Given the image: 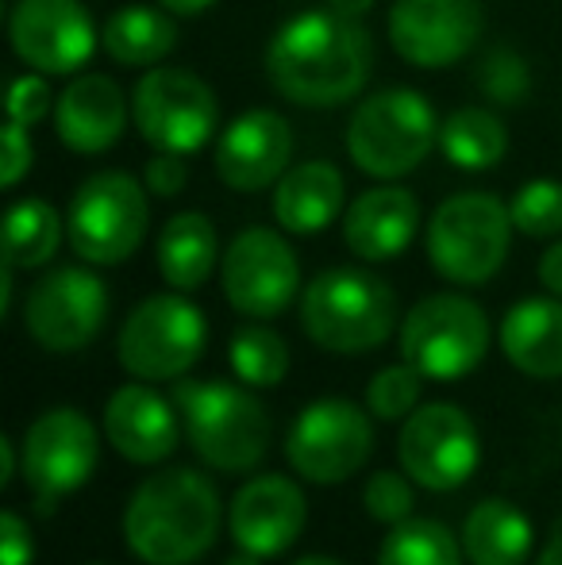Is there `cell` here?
Here are the masks:
<instances>
[{
	"label": "cell",
	"instance_id": "cell-37",
	"mask_svg": "<svg viewBox=\"0 0 562 565\" xmlns=\"http://www.w3.org/2000/svg\"><path fill=\"white\" fill-rule=\"evenodd\" d=\"M142 185H147L150 196L158 201H170L181 189L189 185V162L185 154H173V150H155L147 166H142Z\"/></svg>",
	"mask_w": 562,
	"mask_h": 565
},
{
	"label": "cell",
	"instance_id": "cell-38",
	"mask_svg": "<svg viewBox=\"0 0 562 565\" xmlns=\"http://www.w3.org/2000/svg\"><path fill=\"white\" fill-rule=\"evenodd\" d=\"M35 162V147H31V131L15 119H8L4 127V158H0V181L4 189H15L23 181V173Z\"/></svg>",
	"mask_w": 562,
	"mask_h": 565
},
{
	"label": "cell",
	"instance_id": "cell-6",
	"mask_svg": "<svg viewBox=\"0 0 562 565\" xmlns=\"http://www.w3.org/2000/svg\"><path fill=\"white\" fill-rule=\"evenodd\" d=\"M512 212L501 196L481 193H455L432 212L424 246L432 269L450 285H486L501 274L512 246Z\"/></svg>",
	"mask_w": 562,
	"mask_h": 565
},
{
	"label": "cell",
	"instance_id": "cell-23",
	"mask_svg": "<svg viewBox=\"0 0 562 565\" xmlns=\"http://www.w3.org/2000/svg\"><path fill=\"white\" fill-rule=\"evenodd\" d=\"M343 201L347 181L339 166L312 158V162H297L282 173L271 196V212L285 235H320L339 220Z\"/></svg>",
	"mask_w": 562,
	"mask_h": 565
},
{
	"label": "cell",
	"instance_id": "cell-42",
	"mask_svg": "<svg viewBox=\"0 0 562 565\" xmlns=\"http://www.w3.org/2000/svg\"><path fill=\"white\" fill-rule=\"evenodd\" d=\"M158 4L173 15H201V12H209L216 0H158Z\"/></svg>",
	"mask_w": 562,
	"mask_h": 565
},
{
	"label": "cell",
	"instance_id": "cell-2",
	"mask_svg": "<svg viewBox=\"0 0 562 565\" xmlns=\"http://www.w3.org/2000/svg\"><path fill=\"white\" fill-rule=\"evenodd\" d=\"M224 523L220 489L193 466L158 469L124 508V543L142 565H193L212 551Z\"/></svg>",
	"mask_w": 562,
	"mask_h": 565
},
{
	"label": "cell",
	"instance_id": "cell-20",
	"mask_svg": "<svg viewBox=\"0 0 562 565\" xmlns=\"http://www.w3.org/2000/svg\"><path fill=\"white\" fill-rule=\"evenodd\" d=\"M181 412L173 401L147 385L131 381L120 385L105 404V435L113 450L131 466H158L181 443Z\"/></svg>",
	"mask_w": 562,
	"mask_h": 565
},
{
	"label": "cell",
	"instance_id": "cell-11",
	"mask_svg": "<svg viewBox=\"0 0 562 565\" xmlns=\"http://www.w3.org/2000/svg\"><path fill=\"white\" fill-rule=\"evenodd\" d=\"M131 124L147 147L189 158L216 135L220 100L193 70L150 66L131 89Z\"/></svg>",
	"mask_w": 562,
	"mask_h": 565
},
{
	"label": "cell",
	"instance_id": "cell-24",
	"mask_svg": "<svg viewBox=\"0 0 562 565\" xmlns=\"http://www.w3.org/2000/svg\"><path fill=\"white\" fill-rule=\"evenodd\" d=\"M501 354L524 377H562V297L517 300L501 320Z\"/></svg>",
	"mask_w": 562,
	"mask_h": 565
},
{
	"label": "cell",
	"instance_id": "cell-41",
	"mask_svg": "<svg viewBox=\"0 0 562 565\" xmlns=\"http://www.w3.org/2000/svg\"><path fill=\"white\" fill-rule=\"evenodd\" d=\"M15 469H20V447L12 439H0V484H12Z\"/></svg>",
	"mask_w": 562,
	"mask_h": 565
},
{
	"label": "cell",
	"instance_id": "cell-31",
	"mask_svg": "<svg viewBox=\"0 0 562 565\" xmlns=\"http://www.w3.org/2000/svg\"><path fill=\"white\" fill-rule=\"evenodd\" d=\"M227 362L243 385L274 388L289 373V342L266 323H247L227 342Z\"/></svg>",
	"mask_w": 562,
	"mask_h": 565
},
{
	"label": "cell",
	"instance_id": "cell-22",
	"mask_svg": "<svg viewBox=\"0 0 562 565\" xmlns=\"http://www.w3.org/2000/svg\"><path fill=\"white\" fill-rule=\"evenodd\" d=\"M421 231V201L409 189L382 181L343 212V243L362 262H390L413 246Z\"/></svg>",
	"mask_w": 562,
	"mask_h": 565
},
{
	"label": "cell",
	"instance_id": "cell-16",
	"mask_svg": "<svg viewBox=\"0 0 562 565\" xmlns=\"http://www.w3.org/2000/svg\"><path fill=\"white\" fill-rule=\"evenodd\" d=\"M8 43L35 74L70 77L93 58L100 31L82 0H15L8 12Z\"/></svg>",
	"mask_w": 562,
	"mask_h": 565
},
{
	"label": "cell",
	"instance_id": "cell-13",
	"mask_svg": "<svg viewBox=\"0 0 562 565\" xmlns=\"http://www.w3.org/2000/svg\"><path fill=\"white\" fill-rule=\"evenodd\" d=\"M100 461V435L77 408H46L20 439V473L39 508L51 512L62 497L77 492Z\"/></svg>",
	"mask_w": 562,
	"mask_h": 565
},
{
	"label": "cell",
	"instance_id": "cell-15",
	"mask_svg": "<svg viewBox=\"0 0 562 565\" xmlns=\"http://www.w3.org/2000/svg\"><path fill=\"white\" fill-rule=\"evenodd\" d=\"M481 439L458 404H421L397 431V461L427 492H455L474 477Z\"/></svg>",
	"mask_w": 562,
	"mask_h": 565
},
{
	"label": "cell",
	"instance_id": "cell-19",
	"mask_svg": "<svg viewBox=\"0 0 562 565\" xmlns=\"http://www.w3.org/2000/svg\"><path fill=\"white\" fill-rule=\"evenodd\" d=\"M293 158L289 119L271 108H251L235 116L216 139V178L235 193H258L282 181Z\"/></svg>",
	"mask_w": 562,
	"mask_h": 565
},
{
	"label": "cell",
	"instance_id": "cell-25",
	"mask_svg": "<svg viewBox=\"0 0 562 565\" xmlns=\"http://www.w3.org/2000/svg\"><path fill=\"white\" fill-rule=\"evenodd\" d=\"M216 258H224L220 254V235L216 224L204 212H178V216H170L162 231H158L155 262L170 289L178 292L201 289L212 277V269H216Z\"/></svg>",
	"mask_w": 562,
	"mask_h": 565
},
{
	"label": "cell",
	"instance_id": "cell-44",
	"mask_svg": "<svg viewBox=\"0 0 562 565\" xmlns=\"http://www.w3.org/2000/svg\"><path fill=\"white\" fill-rule=\"evenodd\" d=\"M536 565H562V527L548 539V546L540 551V558H536Z\"/></svg>",
	"mask_w": 562,
	"mask_h": 565
},
{
	"label": "cell",
	"instance_id": "cell-1",
	"mask_svg": "<svg viewBox=\"0 0 562 565\" xmlns=\"http://www.w3.org/2000/svg\"><path fill=\"white\" fill-rule=\"evenodd\" d=\"M370 70V31L331 8L289 15L266 43V77L289 105L300 108L347 105L367 89Z\"/></svg>",
	"mask_w": 562,
	"mask_h": 565
},
{
	"label": "cell",
	"instance_id": "cell-9",
	"mask_svg": "<svg viewBox=\"0 0 562 565\" xmlns=\"http://www.w3.org/2000/svg\"><path fill=\"white\" fill-rule=\"evenodd\" d=\"M489 350V320L463 292H432L401 320V358L427 381H458L481 365Z\"/></svg>",
	"mask_w": 562,
	"mask_h": 565
},
{
	"label": "cell",
	"instance_id": "cell-40",
	"mask_svg": "<svg viewBox=\"0 0 562 565\" xmlns=\"http://www.w3.org/2000/svg\"><path fill=\"white\" fill-rule=\"evenodd\" d=\"M540 281H543V289H548L551 297H562V238H559V243H551L548 250H543V258H540Z\"/></svg>",
	"mask_w": 562,
	"mask_h": 565
},
{
	"label": "cell",
	"instance_id": "cell-39",
	"mask_svg": "<svg viewBox=\"0 0 562 565\" xmlns=\"http://www.w3.org/2000/svg\"><path fill=\"white\" fill-rule=\"evenodd\" d=\"M35 562V539L15 508L0 512V565H31Z\"/></svg>",
	"mask_w": 562,
	"mask_h": 565
},
{
	"label": "cell",
	"instance_id": "cell-27",
	"mask_svg": "<svg viewBox=\"0 0 562 565\" xmlns=\"http://www.w3.org/2000/svg\"><path fill=\"white\" fill-rule=\"evenodd\" d=\"M100 46L124 70H150L178 46L173 12L150 4H124L100 28Z\"/></svg>",
	"mask_w": 562,
	"mask_h": 565
},
{
	"label": "cell",
	"instance_id": "cell-28",
	"mask_svg": "<svg viewBox=\"0 0 562 565\" xmlns=\"http://www.w3.org/2000/svg\"><path fill=\"white\" fill-rule=\"evenodd\" d=\"M509 150V127L494 108L466 105L439 124V154L463 173H486Z\"/></svg>",
	"mask_w": 562,
	"mask_h": 565
},
{
	"label": "cell",
	"instance_id": "cell-12",
	"mask_svg": "<svg viewBox=\"0 0 562 565\" xmlns=\"http://www.w3.org/2000/svg\"><path fill=\"white\" fill-rule=\"evenodd\" d=\"M108 285L85 266H54L23 297V331L46 354H77L105 331Z\"/></svg>",
	"mask_w": 562,
	"mask_h": 565
},
{
	"label": "cell",
	"instance_id": "cell-17",
	"mask_svg": "<svg viewBox=\"0 0 562 565\" xmlns=\"http://www.w3.org/2000/svg\"><path fill=\"white\" fill-rule=\"evenodd\" d=\"M486 15L478 0H393L390 46L416 70H447L478 46Z\"/></svg>",
	"mask_w": 562,
	"mask_h": 565
},
{
	"label": "cell",
	"instance_id": "cell-35",
	"mask_svg": "<svg viewBox=\"0 0 562 565\" xmlns=\"http://www.w3.org/2000/svg\"><path fill=\"white\" fill-rule=\"evenodd\" d=\"M413 477L405 469H378V473L367 477L362 484V508L374 523H385V527H397L409 515L416 512V492H413Z\"/></svg>",
	"mask_w": 562,
	"mask_h": 565
},
{
	"label": "cell",
	"instance_id": "cell-18",
	"mask_svg": "<svg viewBox=\"0 0 562 565\" xmlns=\"http://www.w3.org/2000/svg\"><path fill=\"white\" fill-rule=\"evenodd\" d=\"M308 523V500L297 481L285 473H263L240 484L227 508L232 543L258 558H278L289 551Z\"/></svg>",
	"mask_w": 562,
	"mask_h": 565
},
{
	"label": "cell",
	"instance_id": "cell-29",
	"mask_svg": "<svg viewBox=\"0 0 562 565\" xmlns=\"http://www.w3.org/2000/svg\"><path fill=\"white\" fill-rule=\"evenodd\" d=\"M62 216L43 196H23L4 216V262L12 269H39L59 254Z\"/></svg>",
	"mask_w": 562,
	"mask_h": 565
},
{
	"label": "cell",
	"instance_id": "cell-33",
	"mask_svg": "<svg viewBox=\"0 0 562 565\" xmlns=\"http://www.w3.org/2000/svg\"><path fill=\"white\" fill-rule=\"evenodd\" d=\"M424 373L409 362L385 365L370 377L367 385V408L374 419L382 424H405L416 408H421V393H424Z\"/></svg>",
	"mask_w": 562,
	"mask_h": 565
},
{
	"label": "cell",
	"instance_id": "cell-45",
	"mask_svg": "<svg viewBox=\"0 0 562 565\" xmlns=\"http://www.w3.org/2000/svg\"><path fill=\"white\" fill-rule=\"evenodd\" d=\"M224 565H263V558L251 554V551H243V546H235V554H227Z\"/></svg>",
	"mask_w": 562,
	"mask_h": 565
},
{
	"label": "cell",
	"instance_id": "cell-36",
	"mask_svg": "<svg viewBox=\"0 0 562 565\" xmlns=\"http://www.w3.org/2000/svg\"><path fill=\"white\" fill-rule=\"evenodd\" d=\"M54 105H59V97H54L46 74L28 70V74L15 77L12 93H8V119H15V124H23L31 131V127L43 124L46 116H54Z\"/></svg>",
	"mask_w": 562,
	"mask_h": 565
},
{
	"label": "cell",
	"instance_id": "cell-4",
	"mask_svg": "<svg viewBox=\"0 0 562 565\" xmlns=\"http://www.w3.org/2000/svg\"><path fill=\"white\" fill-rule=\"evenodd\" d=\"M300 331L328 354H370L397 331V297L370 269H320L300 292Z\"/></svg>",
	"mask_w": 562,
	"mask_h": 565
},
{
	"label": "cell",
	"instance_id": "cell-43",
	"mask_svg": "<svg viewBox=\"0 0 562 565\" xmlns=\"http://www.w3.org/2000/svg\"><path fill=\"white\" fill-rule=\"evenodd\" d=\"M328 8L339 15H347V20H362V15L374 8V0H328Z\"/></svg>",
	"mask_w": 562,
	"mask_h": 565
},
{
	"label": "cell",
	"instance_id": "cell-8",
	"mask_svg": "<svg viewBox=\"0 0 562 565\" xmlns=\"http://www.w3.org/2000/svg\"><path fill=\"white\" fill-rule=\"evenodd\" d=\"M209 320L189 297L155 292L139 300L116 335V358L136 381H181L204 354Z\"/></svg>",
	"mask_w": 562,
	"mask_h": 565
},
{
	"label": "cell",
	"instance_id": "cell-5",
	"mask_svg": "<svg viewBox=\"0 0 562 565\" xmlns=\"http://www.w3.org/2000/svg\"><path fill=\"white\" fill-rule=\"evenodd\" d=\"M439 124L424 93L409 85L378 89L347 119V158L367 178L401 181L439 147Z\"/></svg>",
	"mask_w": 562,
	"mask_h": 565
},
{
	"label": "cell",
	"instance_id": "cell-34",
	"mask_svg": "<svg viewBox=\"0 0 562 565\" xmlns=\"http://www.w3.org/2000/svg\"><path fill=\"white\" fill-rule=\"evenodd\" d=\"M512 227L528 238H555L562 235V181L532 178L512 193L509 201Z\"/></svg>",
	"mask_w": 562,
	"mask_h": 565
},
{
	"label": "cell",
	"instance_id": "cell-3",
	"mask_svg": "<svg viewBox=\"0 0 562 565\" xmlns=\"http://www.w3.org/2000/svg\"><path fill=\"white\" fill-rule=\"evenodd\" d=\"M173 404L181 412L189 447L209 469L247 473L271 454V412L243 381L232 385V381L181 377L173 385Z\"/></svg>",
	"mask_w": 562,
	"mask_h": 565
},
{
	"label": "cell",
	"instance_id": "cell-7",
	"mask_svg": "<svg viewBox=\"0 0 562 565\" xmlns=\"http://www.w3.org/2000/svg\"><path fill=\"white\" fill-rule=\"evenodd\" d=\"M150 227V193L124 170H100L77 185L66 209L70 250L85 266H120L142 246Z\"/></svg>",
	"mask_w": 562,
	"mask_h": 565
},
{
	"label": "cell",
	"instance_id": "cell-46",
	"mask_svg": "<svg viewBox=\"0 0 562 565\" xmlns=\"http://www.w3.org/2000/svg\"><path fill=\"white\" fill-rule=\"evenodd\" d=\"M293 565H343V562H336V558H324V554H305V558H297Z\"/></svg>",
	"mask_w": 562,
	"mask_h": 565
},
{
	"label": "cell",
	"instance_id": "cell-14",
	"mask_svg": "<svg viewBox=\"0 0 562 565\" xmlns=\"http://www.w3.org/2000/svg\"><path fill=\"white\" fill-rule=\"evenodd\" d=\"M227 305L247 320H274L300 300V262L274 227H243L220 258Z\"/></svg>",
	"mask_w": 562,
	"mask_h": 565
},
{
	"label": "cell",
	"instance_id": "cell-26",
	"mask_svg": "<svg viewBox=\"0 0 562 565\" xmlns=\"http://www.w3.org/2000/svg\"><path fill=\"white\" fill-rule=\"evenodd\" d=\"M458 539L470 565H524L532 558L536 531L512 500L489 497L466 512Z\"/></svg>",
	"mask_w": 562,
	"mask_h": 565
},
{
	"label": "cell",
	"instance_id": "cell-32",
	"mask_svg": "<svg viewBox=\"0 0 562 565\" xmlns=\"http://www.w3.org/2000/svg\"><path fill=\"white\" fill-rule=\"evenodd\" d=\"M478 93L497 108H520L532 97V70L528 58L512 46H489L474 70Z\"/></svg>",
	"mask_w": 562,
	"mask_h": 565
},
{
	"label": "cell",
	"instance_id": "cell-21",
	"mask_svg": "<svg viewBox=\"0 0 562 565\" xmlns=\"http://www.w3.org/2000/svg\"><path fill=\"white\" fill-rule=\"evenodd\" d=\"M131 119V97L108 74H77L54 105V139L74 154H105Z\"/></svg>",
	"mask_w": 562,
	"mask_h": 565
},
{
	"label": "cell",
	"instance_id": "cell-10",
	"mask_svg": "<svg viewBox=\"0 0 562 565\" xmlns=\"http://www.w3.org/2000/svg\"><path fill=\"white\" fill-rule=\"evenodd\" d=\"M374 454V424L370 408H359L343 396H324L297 412L285 431V458L293 473L308 484H343L359 473Z\"/></svg>",
	"mask_w": 562,
	"mask_h": 565
},
{
	"label": "cell",
	"instance_id": "cell-30",
	"mask_svg": "<svg viewBox=\"0 0 562 565\" xmlns=\"http://www.w3.org/2000/svg\"><path fill=\"white\" fill-rule=\"evenodd\" d=\"M463 539L427 515H409L390 527L378 551V565H463Z\"/></svg>",
	"mask_w": 562,
	"mask_h": 565
}]
</instances>
